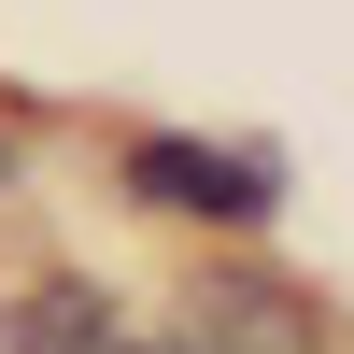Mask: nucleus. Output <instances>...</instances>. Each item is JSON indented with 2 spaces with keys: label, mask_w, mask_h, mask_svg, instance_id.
<instances>
[{
  "label": "nucleus",
  "mask_w": 354,
  "mask_h": 354,
  "mask_svg": "<svg viewBox=\"0 0 354 354\" xmlns=\"http://www.w3.org/2000/svg\"><path fill=\"white\" fill-rule=\"evenodd\" d=\"M128 198H156V213H213V227H270V198H283V170L270 156H241V142H128Z\"/></svg>",
  "instance_id": "nucleus-2"
},
{
  "label": "nucleus",
  "mask_w": 354,
  "mask_h": 354,
  "mask_svg": "<svg viewBox=\"0 0 354 354\" xmlns=\"http://www.w3.org/2000/svg\"><path fill=\"white\" fill-rule=\"evenodd\" d=\"M142 354H326V312L298 283H270V270H213Z\"/></svg>",
  "instance_id": "nucleus-1"
},
{
  "label": "nucleus",
  "mask_w": 354,
  "mask_h": 354,
  "mask_svg": "<svg viewBox=\"0 0 354 354\" xmlns=\"http://www.w3.org/2000/svg\"><path fill=\"white\" fill-rule=\"evenodd\" d=\"M0 354H142V340H128V312H113L85 270H57V283H28V312H15Z\"/></svg>",
  "instance_id": "nucleus-3"
},
{
  "label": "nucleus",
  "mask_w": 354,
  "mask_h": 354,
  "mask_svg": "<svg viewBox=\"0 0 354 354\" xmlns=\"http://www.w3.org/2000/svg\"><path fill=\"white\" fill-rule=\"evenodd\" d=\"M0 185H15V142H0Z\"/></svg>",
  "instance_id": "nucleus-4"
}]
</instances>
